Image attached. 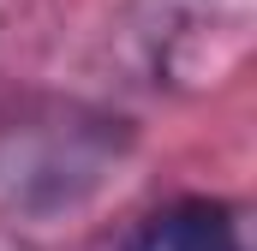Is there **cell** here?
<instances>
[{
	"instance_id": "3957f363",
	"label": "cell",
	"mask_w": 257,
	"mask_h": 251,
	"mask_svg": "<svg viewBox=\"0 0 257 251\" xmlns=\"http://www.w3.org/2000/svg\"><path fill=\"white\" fill-rule=\"evenodd\" d=\"M126 251H245V227L221 197H174L138 221Z\"/></svg>"
},
{
	"instance_id": "6da1fadb",
	"label": "cell",
	"mask_w": 257,
	"mask_h": 251,
	"mask_svg": "<svg viewBox=\"0 0 257 251\" xmlns=\"http://www.w3.org/2000/svg\"><path fill=\"white\" fill-rule=\"evenodd\" d=\"M126 114L84 96H12L0 108V209L18 221H54L84 209L126 168Z\"/></svg>"
},
{
	"instance_id": "7a4b0ae2",
	"label": "cell",
	"mask_w": 257,
	"mask_h": 251,
	"mask_svg": "<svg viewBox=\"0 0 257 251\" xmlns=\"http://www.w3.org/2000/svg\"><path fill=\"white\" fill-rule=\"evenodd\" d=\"M245 0H162L156 72L174 84H209L245 54Z\"/></svg>"
},
{
	"instance_id": "277c9868",
	"label": "cell",
	"mask_w": 257,
	"mask_h": 251,
	"mask_svg": "<svg viewBox=\"0 0 257 251\" xmlns=\"http://www.w3.org/2000/svg\"><path fill=\"white\" fill-rule=\"evenodd\" d=\"M0 251H36V245H30L18 227H0Z\"/></svg>"
}]
</instances>
